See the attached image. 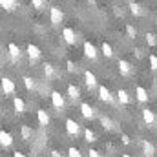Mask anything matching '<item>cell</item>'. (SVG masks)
I'll use <instances>...</instances> for the list:
<instances>
[{
	"instance_id": "22",
	"label": "cell",
	"mask_w": 157,
	"mask_h": 157,
	"mask_svg": "<svg viewBox=\"0 0 157 157\" xmlns=\"http://www.w3.org/2000/svg\"><path fill=\"white\" fill-rule=\"evenodd\" d=\"M101 51H102V55L106 57V59H110V57H113V48L108 44V42H104L102 46H101Z\"/></svg>"
},
{
	"instance_id": "10",
	"label": "cell",
	"mask_w": 157,
	"mask_h": 157,
	"mask_svg": "<svg viewBox=\"0 0 157 157\" xmlns=\"http://www.w3.org/2000/svg\"><path fill=\"white\" fill-rule=\"evenodd\" d=\"M80 113H82L84 119H90V121L95 117V110H93L88 102H82V104H80Z\"/></svg>"
},
{
	"instance_id": "27",
	"label": "cell",
	"mask_w": 157,
	"mask_h": 157,
	"mask_svg": "<svg viewBox=\"0 0 157 157\" xmlns=\"http://www.w3.org/2000/svg\"><path fill=\"white\" fill-rule=\"evenodd\" d=\"M24 86H26V90L31 91V90L35 88V80H33L31 77H24Z\"/></svg>"
},
{
	"instance_id": "12",
	"label": "cell",
	"mask_w": 157,
	"mask_h": 157,
	"mask_svg": "<svg viewBox=\"0 0 157 157\" xmlns=\"http://www.w3.org/2000/svg\"><path fill=\"white\" fill-rule=\"evenodd\" d=\"M0 144L4 146V148H9L11 144H13V135L9 133V132H0Z\"/></svg>"
},
{
	"instance_id": "2",
	"label": "cell",
	"mask_w": 157,
	"mask_h": 157,
	"mask_svg": "<svg viewBox=\"0 0 157 157\" xmlns=\"http://www.w3.org/2000/svg\"><path fill=\"white\" fill-rule=\"evenodd\" d=\"M49 18H51V24H55V26H57V24H60V22L64 20V11H62L60 7H57V6H55V7H51V9H49Z\"/></svg>"
},
{
	"instance_id": "3",
	"label": "cell",
	"mask_w": 157,
	"mask_h": 157,
	"mask_svg": "<svg viewBox=\"0 0 157 157\" xmlns=\"http://www.w3.org/2000/svg\"><path fill=\"white\" fill-rule=\"evenodd\" d=\"M51 104H53L57 110H62V108H64L66 101H64V97H62L60 91H53V93H51Z\"/></svg>"
},
{
	"instance_id": "39",
	"label": "cell",
	"mask_w": 157,
	"mask_h": 157,
	"mask_svg": "<svg viewBox=\"0 0 157 157\" xmlns=\"http://www.w3.org/2000/svg\"><path fill=\"white\" fill-rule=\"evenodd\" d=\"M122 157H132V155H130V154H124V155H122Z\"/></svg>"
},
{
	"instance_id": "32",
	"label": "cell",
	"mask_w": 157,
	"mask_h": 157,
	"mask_svg": "<svg viewBox=\"0 0 157 157\" xmlns=\"http://www.w3.org/2000/svg\"><path fill=\"white\" fill-rule=\"evenodd\" d=\"M146 42H148L150 46H155V35H154V33H148V35H146Z\"/></svg>"
},
{
	"instance_id": "5",
	"label": "cell",
	"mask_w": 157,
	"mask_h": 157,
	"mask_svg": "<svg viewBox=\"0 0 157 157\" xmlns=\"http://www.w3.org/2000/svg\"><path fill=\"white\" fill-rule=\"evenodd\" d=\"M119 73L122 75V77H130L132 75V71H133V68H132V64L128 62V60H119Z\"/></svg>"
},
{
	"instance_id": "20",
	"label": "cell",
	"mask_w": 157,
	"mask_h": 157,
	"mask_svg": "<svg viewBox=\"0 0 157 157\" xmlns=\"http://www.w3.org/2000/svg\"><path fill=\"white\" fill-rule=\"evenodd\" d=\"M20 133H22V139H24V141H29V139L33 137V130H31L28 124H24V126L20 128Z\"/></svg>"
},
{
	"instance_id": "4",
	"label": "cell",
	"mask_w": 157,
	"mask_h": 157,
	"mask_svg": "<svg viewBox=\"0 0 157 157\" xmlns=\"http://www.w3.org/2000/svg\"><path fill=\"white\" fill-rule=\"evenodd\" d=\"M26 51H28V57H29V60H31V62L39 60V59H40V55H42L40 48H39V46H35V44H29Z\"/></svg>"
},
{
	"instance_id": "14",
	"label": "cell",
	"mask_w": 157,
	"mask_h": 157,
	"mask_svg": "<svg viewBox=\"0 0 157 157\" xmlns=\"http://www.w3.org/2000/svg\"><path fill=\"white\" fill-rule=\"evenodd\" d=\"M84 82H86V86H88L90 90H93V88L97 86V77H95L91 71H84Z\"/></svg>"
},
{
	"instance_id": "6",
	"label": "cell",
	"mask_w": 157,
	"mask_h": 157,
	"mask_svg": "<svg viewBox=\"0 0 157 157\" xmlns=\"http://www.w3.org/2000/svg\"><path fill=\"white\" fill-rule=\"evenodd\" d=\"M66 132H68L70 135L77 137L78 132H80V126H78L77 121H73V119H68V121H66Z\"/></svg>"
},
{
	"instance_id": "35",
	"label": "cell",
	"mask_w": 157,
	"mask_h": 157,
	"mask_svg": "<svg viewBox=\"0 0 157 157\" xmlns=\"http://www.w3.org/2000/svg\"><path fill=\"white\" fill-rule=\"evenodd\" d=\"M68 70H70V71H75V64H73V60H68Z\"/></svg>"
},
{
	"instance_id": "13",
	"label": "cell",
	"mask_w": 157,
	"mask_h": 157,
	"mask_svg": "<svg viewBox=\"0 0 157 157\" xmlns=\"http://www.w3.org/2000/svg\"><path fill=\"white\" fill-rule=\"evenodd\" d=\"M7 51H9V57H11L13 60H18V59L22 57V51H20V48H18L17 44H13V42L7 46Z\"/></svg>"
},
{
	"instance_id": "34",
	"label": "cell",
	"mask_w": 157,
	"mask_h": 157,
	"mask_svg": "<svg viewBox=\"0 0 157 157\" xmlns=\"http://www.w3.org/2000/svg\"><path fill=\"white\" fill-rule=\"evenodd\" d=\"M88 157H102V155H101V152H97V150H90V152H88Z\"/></svg>"
},
{
	"instance_id": "29",
	"label": "cell",
	"mask_w": 157,
	"mask_h": 157,
	"mask_svg": "<svg viewBox=\"0 0 157 157\" xmlns=\"http://www.w3.org/2000/svg\"><path fill=\"white\" fill-rule=\"evenodd\" d=\"M101 122H102V126H104L106 130H112V128H113V122H112V119L102 117V119H101Z\"/></svg>"
},
{
	"instance_id": "30",
	"label": "cell",
	"mask_w": 157,
	"mask_h": 157,
	"mask_svg": "<svg viewBox=\"0 0 157 157\" xmlns=\"http://www.w3.org/2000/svg\"><path fill=\"white\" fill-rule=\"evenodd\" d=\"M68 157H82V154H80L78 148H70L68 150Z\"/></svg>"
},
{
	"instance_id": "9",
	"label": "cell",
	"mask_w": 157,
	"mask_h": 157,
	"mask_svg": "<svg viewBox=\"0 0 157 157\" xmlns=\"http://www.w3.org/2000/svg\"><path fill=\"white\" fill-rule=\"evenodd\" d=\"M143 121H144V124L154 126L155 124V113L150 108H143Z\"/></svg>"
},
{
	"instance_id": "37",
	"label": "cell",
	"mask_w": 157,
	"mask_h": 157,
	"mask_svg": "<svg viewBox=\"0 0 157 157\" xmlns=\"http://www.w3.org/2000/svg\"><path fill=\"white\" fill-rule=\"evenodd\" d=\"M51 157H62V155H60V152H57V150H53V152H51Z\"/></svg>"
},
{
	"instance_id": "15",
	"label": "cell",
	"mask_w": 157,
	"mask_h": 157,
	"mask_svg": "<svg viewBox=\"0 0 157 157\" xmlns=\"http://www.w3.org/2000/svg\"><path fill=\"white\" fill-rule=\"evenodd\" d=\"M135 95H137V101H139V102H146V101H148V91H146V88H143V86H137V88H135Z\"/></svg>"
},
{
	"instance_id": "1",
	"label": "cell",
	"mask_w": 157,
	"mask_h": 157,
	"mask_svg": "<svg viewBox=\"0 0 157 157\" xmlns=\"http://www.w3.org/2000/svg\"><path fill=\"white\" fill-rule=\"evenodd\" d=\"M0 88H2V91H4V95H15V91H17L15 82L9 77H4L0 80Z\"/></svg>"
},
{
	"instance_id": "7",
	"label": "cell",
	"mask_w": 157,
	"mask_h": 157,
	"mask_svg": "<svg viewBox=\"0 0 157 157\" xmlns=\"http://www.w3.org/2000/svg\"><path fill=\"white\" fill-rule=\"evenodd\" d=\"M99 99L104 102H113V95L106 86H99Z\"/></svg>"
},
{
	"instance_id": "8",
	"label": "cell",
	"mask_w": 157,
	"mask_h": 157,
	"mask_svg": "<svg viewBox=\"0 0 157 157\" xmlns=\"http://www.w3.org/2000/svg\"><path fill=\"white\" fill-rule=\"evenodd\" d=\"M62 39L66 40L68 44H75V42H77V33H75L71 28H64V29H62Z\"/></svg>"
},
{
	"instance_id": "25",
	"label": "cell",
	"mask_w": 157,
	"mask_h": 157,
	"mask_svg": "<svg viewBox=\"0 0 157 157\" xmlns=\"http://www.w3.org/2000/svg\"><path fill=\"white\" fill-rule=\"evenodd\" d=\"M84 139H86L88 143H93V141H95V132L90 130V128H86V130H84Z\"/></svg>"
},
{
	"instance_id": "38",
	"label": "cell",
	"mask_w": 157,
	"mask_h": 157,
	"mask_svg": "<svg viewBox=\"0 0 157 157\" xmlns=\"http://www.w3.org/2000/svg\"><path fill=\"white\" fill-rule=\"evenodd\" d=\"M13 157H26V155H24L22 152H15V154H13Z\"/></svg>"
},
{
	"instance_id": "33",
	"label": "cell",
	"mask_w": 157,
	"mask_h": 157,
	"mask_svg": "<svg viewBox=\"0 0 157 157\" xmlns=\"http://www.w3.org/2000/svg\"><path fill=\"white\" fill-rule=\"evenodd\" d=\"M150 68L152 70H157V57L155 55H150Z\"/></svg>"
},
{
	"instance_id": "21",
	"label": "cell",
	"mask_w": 157,
	"mask_h": 157,
	"mask_svg": "<svg viewBox=\"0 0 157 157\" xmlns=\"http://www.w3.org/2000/svg\"><path fill=\"white\" fill-rule=\"evenodd\" d=\"M68 95H70V99H73V101H75V99L80 97V90H78L75 84H70V86H68Z\"/></svg>"
},
{
	"instance_id": "11",
	"label": "cell",
	"mask_w": 157,
	"mask_h": 157,
	"mask_svg": "<svg viewBox=\"0 0 157 157\" xmlns=\"http://www.w3.org/2000/svg\"><path fill=\"white\" fill-rule=\"evenodd\" d=\"M84 55L88 57V59H97V48L91 44V42H84Z\"/></svg>"
},
{
	"instance_id": "19",
	"label": "cell",
	"mask_w": 157,
	"mask_h": 157,
	"mask_svg": "<svg viewBox=\"0 0 157 157\" xmlns=\"http://www.w3.org/2000/svg\"><path fill=\"white\" fill-rule=\"evenodd\" d=\"M37 119H39L40 126H48V124H49V115H48L46 110H39V112H37Z\"/></svg>"
},
{
	"instance_id": "24",
	"label": "cell",
	"mask_w": 157,
	"mask_h": 157,
	"mask_svg": "<svg viewBox=\"0 0 157 157\" xmlns=\"http://www.w3.org/2000/svg\"><path fill=\"white\" fill-rule=\"evenodd\" d=\"M44 75H46L48 78L55 77V68H53V64H49V62L44 64Z\"/></svg>"
},
{
	"instance_id": "16",
	"label": "cell",
	"mask_w": 157,
	"mask_h": 157,
	"mask_svg": "<svg viewBox=\"0 0 157 157\" xmlns=\"http://www.w3.org/2000/svg\"><path fill=\"white\" fill-rule=\"evenodd\" d=\"M141 146H143V154H144V157H152V155H154L155 148H154V144H152V143L143 141V143H141Z\"/></svg>"
},
{
	"instance_id": "23",
	"label": "cell",
	"mask_w": 157,
	"mask_h": 157,
	"mask_svg": "<svg viewBox=\"0 0 157 157\" xmlns=\"http://www.w3.org/2000/svg\"><path fill=\"white\" fill-rule=\"evenodd\" d=\"M117 97H119V101L122 102V104H130V95H128V91L126 90H119V93H117Z\"/></svg>"
},
{
	"instance_id": "26",
	"label": "cell",
	"mask_w": 157,
	"mask_h": 157,
	"mask_svg": "<svg viewBox=\"0 0 157 157\" xmlns=\"http://www.w3.org/2000/svg\"><path fill=\"white\" fill-rule=\"evenodd\" d=\"M128 6H130V11H132L133 15H141V13H143V9H141V6H139V4H135V2H130Z\"/></svg>"
},
{
	"instance_id": "31",
	"label": "cell",
	"mask_w": 157,
	"mask_h": 157,
	"mask_svg": "<svg viewBox=\"0 0 157 157\" xmlns=\"http://www.w3.org/2000/svg\"><path fill=\"white\" fill-rule=\"evenodd\" d=\"M31 6H33L35 9H42V7L46 6V2H44V0H31Z\"/></svg>"
},
{
	"instance_id": "17",
	"label": "cell",
	"mask_w": 157,
	"mask_h": 157,
	"mask_svg": "<svg viewBox=\"0 0 157 157\" xmlns=\"http://www.w3.org/2000/svg\"><path fill=\"white\" fill-rule=\"evenodd\" d=\"M0 7H4L6 11H13L18 7V2L17 0H0Z\"/></svg>"
},
{
	"instance_id": "36",
	"label": "cell",
	"mask_w": 157,
	"mask_h": 157,
	"mask_svg": "<svg viewBox=\"0 0 157 157\" xmlns=\"http://www.w3.org/2000/svg\"><path fill=\"white\" fill-rule=\"evenodd\" d=\"M122 143H124V144H130V137H128V135H122Z\"/></svg>"
},
{
	"instance_id": "18",
	"label": "cell",
	"mask_w": 157,
	"mask_h": 157,
	"mask_svg": "<svg viewBox=\"0 0 157 157\" xmlns=\"http://www.w3.org/2000/svg\"><path fill=\"white\" fill-rule=\"evenodd\" d=\"M13 106H15V112H17V113L26 112V102H24V99H20V97H15V99H13Z\"/></svg>"
},
{
	"instance_id": "28",
	"label": "cell",
	"mask_w": 157,
	"mask_h": 157,
	"mask_svg": "<svg viewBox=\"0 0 157 157\" xmlns=\"http://www.w3.org/2000/svg\"><path fill=\"white\" fill-rule=\"evenodd\" d=\"M126 33H128V37H130V39H135V37H137V29H135L132 24H128V26H126Z\"/></svg>"
}]
</instances>
